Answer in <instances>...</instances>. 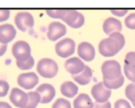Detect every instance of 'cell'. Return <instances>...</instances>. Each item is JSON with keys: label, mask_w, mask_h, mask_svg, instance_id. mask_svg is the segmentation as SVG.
Here are the masks:
<instances>
[{"label": "cell", "mask_w": 135, "mask_h": 108, "mask_svg": "<svg viewBox=\"0 0 135 108\" xmlns=\"http://www.w3.org/2000/svg\"><path fill=\"white\" fill-rule=\"evenodd\" d=\"M37 71L44 78H53L58 72V65L53 60L44 58L39 61Z\"/></svg>", "instance_id": "1"}, {"label": "cell", "mask_w": 135, "mask_h": 108, "mask_svg": "<svg viewBox=\"0 0 135 108\" xmlns=\"http://www.w3.org/2000/svg\"><path fill=\"white\" fill-rule=\"evenodd\" d=\"M103 79L115 80L122 76L121 66L116 61H107L101 67Z\"/></svg>", "instance_id": "2"}, {"label": "cell", "mask_w": 135, "mask_h": 108, "mask_svg": "<svg viewBox=\"0 0 135 108\" xmlns=\"http://www.w3.org/2000/svg\"><path fill=\"white\" fill-rule=\"evenodd\" d=\"M120 47L117 41L111 37L103 39L99 45V51L103 57H113L120 51Z\"/></svg>", "instance_id": "3"}, {"label": "cell", "mask_w": 135, "mask_h": 108, "mask_svg": "<svg viewBox=\"0 0 135 108\" xmlns=\"http://www.w3.org/2000/svg\"><path fill=\"white\" fill-rule=\"evenodd\" d=\"M12 54L17 61H25L31 57L30 46L26 41H17L12 47Z\"/></svg>", "instance_id": "4"}, {"label": "cell", "mask_w": 135, "mask_h": 108, "mask_svg": "<svg viewBox=\"0 0 135 108\" xmlns=\"http://www.w3.org/2000/svg\"><path fill=\"white\" fill-rule=\"evenodd\" d=\"M76 48L75 41L70 38H64L56 44L55 49L58 56L66 58L74 53Z\"/></svg>", "instance_id": "5"}, {"label": "cell", "mask_w": 135, "mask_h": 108, "mask_svg": "<svg viewBox=\"0 0 135 108\" xmlns=\"http://www.w3.org/2000/svg\"><path fill=\"white\" fill-rule=\"evenodd\" d=\"M91 95L97 102H106L111 95V90L108 89L103 84L100 82L94 85L91 88Z\"/></svg>", "instance_id": "6"}, {"label": "cell", "mask_w": 135, "mask_h": 108, "mask_svg": "<svg viewBox=\"0 0 135 108\" xmlns=\"http://www.w3.org/2000/svg\"><path fill=\"white\" fill-rule=\"evenodd\" d=\"M15 22L18 29L25 32L28 29L33 28L34 25V20L31 14L29 12H19L15 18Z\"/></svg>", "instance_id": "7"}, {"label": "cell", "mask_w": 135, "mask_h": 108, "mask_svg": "<svg viewBox=\"0 0 135 108\" xmlns=\"http://www.w3.org/2000/svg\"><path fill=\"white\" fill-rule=\"evenodd\" d=\"M18 84L26 89L30 90L33 88L39 81L38 76L34 72H28V73H22L20 74L18 77Z\"/></svg>", "instance_id": "8"}, {"label": "cell", "mask_w": 135, "mask_h": 108, "mask_svg": "<svg viewBox=\"0 0 135 108\" xmlns=\"http://www.w3.org/2000/svg\"><path fill=\"white\" fill-rule=\"evenodd\" d=\"M10 100L15 106L18 108H24L28 103V94L19 88L15 87L11 91Z\"/></svg>", "instance_id": "9"}, {"label": "cell", "mask_w": 135, "mask_h": 108, "mask_svg": "<svg viewBox=\"0 0 135 108\" xmlns=\"http://www.w3.org/2000/svg\"><path fill=\"white\" fill-rule=\"evenodd\" d=\"M67 33V29L64 25L58 22H53L49 24L48 28V38L52 41H55L59 38L64 36Z\"/></svg>", "instance_id": "10"}, {"label": "cell", "mask_w": 135, "mask_h": 108, "mask_svg": "<svg viewBox=\"0 0 135 108\" xmlns=\"http://www.w3.org/2000/svg\"><path fill=\"white\" fill-rule=\"evenodd\" d=\"M37 92L41 95V103H49L55 97L56 91L53 86L49 84H43L37 88Z\"/></svg>", "instance_id": "11"}, {"label": "cell", "mask_w": 135, "mask_h": 108, "mask_svg": "<svg viewBox=\"0 0 135 108\" xmlns=\"http://www.w3.org/2000/svg\"><path fill=\"white\" fill-rule=\"evenodd\" d=\"M78 55L84 61H91L95 56V51L93 45L88 42H82L78 46Z\"/></svg>", "instance_id": "12"}, {"label": "cell", "mask_w": 135, "mask_h": 108, "mask_svg": "<svg viewBox=\"0 0 135 108\" xmlns=\"http://www.w3.org/2000/svg\"><path fill=\"white\" fill-rule=\"evenodd\" d=\"M16 36V30L11 24L0 26V43L7 45Z\"/></svg>", "instance_id": "13"}, {"label": "cell", "mask_w": 135, "mask_h": 108, "mask_svg": "<svg viewBox=\"0 0 135 108\" xmlns=\"http://www.w3.org/2000/svg\"><path fill=\"white\" fill-rule=\"evenodd\" d=\"M85 66L86 65L84 64V62L80 58L77 57L70 58L68 61H66L64 64L65 69L69 73H71L73 76L80 74L81 72L84 71Z\"/></svg>", "instance_id": "14"}, {"label": "cell", "mask_w": 135, "mask_h": 108, "mask_svg": "<svg viewBox=\"0 0 135 108\" xmlns=\"http://www.w3.org/2000/svg\"><path fill=\"white\" fill-rule=\"evenodd\" d=\"M103 29L104 33L110 36V34L116 32L120 33V31H122V26L119 20L114 18H108L105 20Z\"/></svg>", "instance_id": "15"}, {"label": "cell", "mask_w": 135, "mask_h": 108, "mask_svg": "<svg viewBox=\"0 0 135 108\" xmlns=\"http://www.w3.org/2000/svg\"><path fill=\"white\" fill-rule=\"evenodd\" d=\"M78 86L71 81H66L60 86L61 94L67 98H73L78 93Z\"/></svg>", "instance_id": "16"}, {"label": "cell", "mask_w": 135, "mask_h": 108, "mask_svg": "<svg viewBox=\"0 0 135 108\" xmlns=\"http://www.w3.org/2000/svg\"><path fill=\"white\" fill-rule=\"evenodd\" d=\"M73 78L79 84L87 85L91 82V80L92 78V71L88 66H85L83 72H81L80 74L73 75Z\"/></svg>", "instance_id": "17"}, {"label": "cell", "mask_w": 135, "mask_h": 108, "mask_svg": "<svg viewBox=\"0 0 135 108\" xmlns=\"http://www.w3.org/2000/svg\"><path fill=\"white\" fill-rule=\"evenodd\" d=\"M74 108H93L94 103L88 95L80 94L73 102Z\"/></svg>", "instance_id": "18"}, {"label": "cell", "mask_w": 135, "mask_h": 108, "mask_svg": "<svg viewBox=\"0 0 135 108\" xmlns=\"http://www.w3.org/2000/svg\"><path fill=\"white\" fill-rule=\"evenodd\" d=\"M80 14V13L76 11H74V10H67L65 16L62 19V21L66 22L68 25H69L71 27L76 22V20L78 19Z\"/></svg>", "instance_id": "19"}, {"label": "cell", "mask_w": 135, "mask_h": 108, "mask_svg": "<svg viewBox=\"0 0 135 108\" xmlns=\"http://www.w3.org/2000/svg\"><path fill=\"white\" fill-rule=\"evenodd\" d=\"M103 84L104 85L110 90L112 89H118L121 87L124 84V76L122 75L120 77L115 80H107L103 79Z\"/></svg>", "instance_id": "20"}, {"label": "cell", "mask_w": 135, "mask_h": 108, "mask_svg": "<svg viewBox=\"0 0 135 108\" xmlns=\"http://www.w3.org/2000/svg\"><path fill=\"white\" fill-rule=\"evenodd\" d=\"M28 103L24 108H36L39 102H41V95L37 91L28 92Z\"/></svg>", "instance_id": "21"}, {"label": "cell", "mask_w": 135, "mask_h": 108, "mask_svg": "<svg viewBox=\"0 0 135 108\" xmlns=\"http://www.w3.org/2000/svg\"><path fill=\"white\" fill-rule=\"evenodd\" d=\"M124 67L129 71L135 73V52H130L126 54Z\"/></svg>", "instance_id": "22"}, {"label": "cell", "mask_w": 135, "mask_h": 108, "mask_svg": "<svg viewBox=\"0 0 135 108\" xmlns=\"http://www.w3.org/2000/svg\"><path fill=\"white\" fill-rule=\"evenodd\" d=\"M16 64L17 66L22 69V70H28L30 69L33 67L34 65V60L32 57H30L28 60L25 61H16Z\"/></svg>", "instance_id": "23"}, {"label": "cell", "mask_w": 135, "mask_h": 108, "mask_svg": "<svg viewBox=\"0 0 135 108\" xmlns=\"http://www.w3.org/2000/svg\"><path fill=\"white\" fill-rule=\"evenodd\" d=\"M66 11L67 10H47L46 13L52 18H59L62 20L65 16Z\"/></svg>", "instance_id": "24"}, {"label": "cell", "mask_w": 135, "mask_h": 108, "mask_svg": "<svg viewBox=\"0 0 135 108\" xmlns=\"http://www.w3.org/2000/svg\"><path fill=\"white\" fill-rule=\"evenodd\" d=\"M126 96L132 102H135V83L129 84L125 90Z\"/></svg>", "instance_id": "25"}, {"label": "cell", "mask_w": 135, "mask_h": 108, "mask_svg": "<svg viewBox=\"0 0 135 108\" xmlns=\"http://www.w3.org/2000/svg\"><path fill=\"white\" fill-rule=\"evenodd\" d=\"M52 108H72V106L69 101L60 98L53 103Z\"/></svg>", "instance_id": "26"}, {"label": "cell", "mask_w": 135, "mask_h": 108, "mask_svg": "<svg viewBox=\"0 0 135 108\" xmlns=\"http://www.w3.org/2000/svg\"><path fill=\"white\" fill-rule=\"evenodd\" d=\"M110 37H111V38L114 39L115 41H117V42H118V45H119L120 49H122V48L124 47V45H125V41H125L124 36H123L122 33H118V32H116V33H114L110 34Z\"/></svg>", "instance_id": "27"}, {"label": "cell", "mask_w": 135, "mask_h": 108, "mask_svg": "<svg viewBox=\"0 0 135 108\" xmlns=\"http://www.w3.org/2000/svg\"><path fill=\"white\" fill-rule=\"evenodd\" d=\"M125 24L128 29L135 30V13H132L126 18Z\"/></svg>", "instance_id": "28"}, {"label": "cell", "mask_w": 135, "mask_h": 108, "mask_svg": "<svg viewBox=\"0 0 135 108\" xmlns=\"http://www.w3.org/2000/svg\"><path fill=\"white\" fill-rule=\"evenodd\" d=\"M10 86L8 83L3 80H0V97H4L7 95Z\"/></svg>", "instance_id": "29"}, {"label": "cell", "mask_w": 135, "mask_h": 108, "mask_svg": "<svg viewBox=\"0 0 135 108\" xmlns=\"http://www.w3.org/2000/svg\"><path fill=\"white\" fill-rule=\"evenodd\" d=\"M114 108H132L130 104L126 99H118L114 103Z\"/></svg>", "instance_id": "30"}, {"label": "cell", "mask_w": 135, "mask_h": 108, "mask_svg": "<svg viewBox=\"0 0 135 108\" xmlns=\"http://www.w3.org/2000/svg\"><path fill=\"white\" fill-rule=\"evenodd\" d=\"M11 14V11L7 9H0V22L7 21Z\"/></svg>", "instance_id": "31"}, {"label": "cell", "mask_w": 135, "mask_h": 108, "mask_svg": "<svg viewBox=\"0 0 135 108\" xmlns=\"http://www.w3.org/2000/svg\"><path fill=\"white\" fill-rule=\"evenodd\" d=\"M84 24V17L82 14H80L78 19L76 20V22L71 27L74 28V29H78V28H80Z\"/></svg>", "instance_id": "32"}, {"label": "cell", "mask_w": 135, "mask_h": 108, "mask_svg": "<svg viewBox=\"0 0 135 108\" xmlns=\"http://www.w3.org/2000/svg\"><path fill=\"white\" fill-rule=\"evenodd\" d=\"M93 108H111V104L109 101L106 102H97L94 103Z\"/></svg>", "instance_id": "33"}, {"label": "cell", "mask_w": 135, "mask_h": 108, "mask_svg": "<svg viewBox=\"0 0 135 108\" xmlns=\"http://www.w3.org/2000/svg\"><path fill=\"white\" fill-rule=\"evenodd\" d=\"M124 73L126 75V76L128 78V80H129L130 81L135 83V73L132 72L130 71H129L126 68L124 67Z\"/></svg>", "instance_id": "34"}, {"label": "cell", "mask_w": 135, "mask_h": 108, "mask_svg": "<svg viewBox=\"0 0 135 108\" xmlns=\"http://www.w3.org/2000/svg\"><path fill=\"white\" fill-rule=\"evenodd\" d=\"M111 13L116 16L122 17L127 13V10H116V11H111Z\"/></svg>", "instance_id": "35"}, {"label": "cell", "mask_w": 135, "mask_h": 108, "mask_svg": "<svg viewBox=\"0 0 135 108\" xmlns=\"http://www.w3.org/2000/svg\"><path fill=\"white\" fill-rule=\"evenodd\" d=\"M7 49V45L0 43V57L3 56Z\"/></svg>", "instance_id": "36"}, {"label": "cell", "mask_w": 135, "mask_h": 108, "mask_svg": "<svg viewBox=\"0 0 135 108\" xmlns=\"http://www.w3.org/2000/svg\"><path fill=\"white\" fill-rule=\"evenodd\" d=\"M0 108H12V106L6 102H0Z\"/></svg>", "instance_id": "37"}, {"label": "cell", "mask_w": 135, "mask_h": 108, "mask_svg": "<svg viewBox=\"0 0 135 108\" xmlns=\"http://www.w3.org/2000/svg\"><path fill=\"white\" fill-rule=\"evenodd\" d=\"M132 103H133V106L135 107V102H132Z\"/></svg>", "instance_id": "38"}]
</instances>
